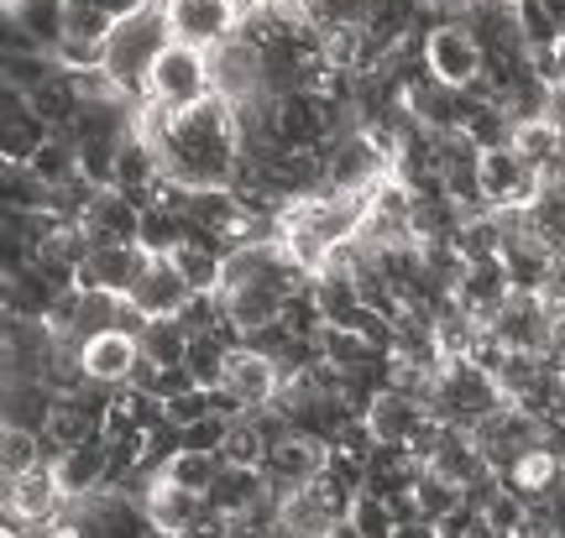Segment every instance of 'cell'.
Segmentation results:
<instances>
[{"instance_id":"cell-35","label":"cell","mask_w":565,"mask_h":538,"mask_svg":"<svg viewBox=\"0 0 565 538\" xmlns=\"http://www.w3.org/2000/svg\"><path fill=\"white\" fill-rule=\"evenodd\" d=\"M74 6H95V11H105V17H131V11H147V6H158V0H74Z\"/></svg>"},{"instance_id":"cell-16","label":"cell","mask_w":565,"mask_h":538,"mask_svg":"<svg viewBox=\"0 0 565 538\" xmlns=\"http://www.w3.org/2000/svg\"><path fill=\"white\" fill-rule=\"evenodd\" d=\"M330 465V444L324 439H309V434H288L267 450V481H273V497L294 492V486H309Z\"/></svg>"},{"instance_id":"cell-13","label":"cell","mask_w":565,"mask_h":538,"mask_svg":"<svg viewBox=\"0 0 565 538\" xmlns=\"http://www.w3.org/2000/svg\"><path fill=\"white\" fill-rule=\"evenodd\" d=\"M362 423H366V434H372V444H404V450H414V439L429 423V408L419 398L398 392V387H377L372 402L362 408Z\"/></svg>"},{"instance_id":"cell-18","label":"cell","mask_w":565,"mask_h":538,"mask_svg":"<svg viewBox=\"0 0 565 538\" xmlns=\"http://www.w3.org/2000/svg\"><path fill=\"white\" fill-rule=\"evenodd\" d=\"M79 230L89 236V246H137L141 209L116 189H100L89 200V209L79 215Z\"/></svg>"},{"instance_id":"cell-22","label":"cell","mask_w":565,"mask_h":538,"mask_svg":"<svg viewBox=\"0 0 565 538\" xmlns=\"http://www.w3.org/2000/svg\"><path fill=\"white\" fill-rule=\"evenodd\" d=\"M561 481H565V460L550 450V444H540V450H529L513 471L503 476V486L513 492V497H524V502H550L555 492H561Z\"/></svg>"},{"instance_id":"cell-32","label":"cell","mask_w":565,"mask_h":538,"mask_svg":"<svg viewBox=\"0 0 565 538\" xmlns=\"http://www.w3.org/2000/svg\"><path fill=\"white\" fill-rule=\"evenodd\" d=\"M345 523H351L362 538H393V534H398V513H393V502L377 497V492H362Z\"/></svg>"},{"instance_id":"cell-23","label":"cell","mask_w":565,"mask_h":538,"mask_svg":"<svg viewBox=\"0 0 565 538\" xmlns=\"http://www.w3.org/2000/svg\"><path fill=\"white\" fill-rule=\"evenodd\" d=\"M53 408H58V392L38 377H17L6 381V429H32L42 434L47 419H53Z\"/></svg>"},{"instance_id":"cell-37","label":"cell","mask_w":565,"mask_h":538,"mask_svg":"<svg viewBox=\"0 0 565 538\" xmlns=\"http://www.w3.org/2000/svg\"><path fill=\"white\" fill-rule=\"evenodd\" d=\"M424 6H435V11H466L471 17V11H482L487 0H424Z\"/></svg>"},{"instance_id":"cell-12","label":"cell","mask_w":565,"mask_h":538,"mask_svg":"<svg viewBox=\"0 0 565 538\" xmlns=\"http://www.w3.org/2000/svg\"><path fill=\"white\" fill-rule=\"evenodd\" d=\"M194 299H200V293H194L189 278L173 267V257H147L141 278L131 282V293H126V303L141 314V324L147 320H179Z\"/></svg>"},{"instance_id":"cell-17","label":"cell","mask_w":565,"mask_h":538,"mask_svg":"<svg viewBox=\"0 0 565 538\" xmlns=\"http://www.w3.org/2000/svg\"><path fill=\"white\" fill-rule=\"evenodd\" d=\"M53 137H58V131L32 110V100H26L21 89L6 84V105H0V141H6V162H32Z\"/></svg>"},{"instance_id":"cell-11","label":"cell","mask_w":565,"mask_h":538,"mask_svg":"<svg viewBox=\"0 0 565 538\" xmlns=\"http://www.w3.org/2000/svg\"><path fill=\"white\" fill-rule=\"evenodd\" d=\"M63 507H68V492H63L58 471H53L47 460L32 465L26 476L6 481V534L11 538H26L21 523H26V528H42V523L63 518Z\"/></svg>"},{"instance_id":"cell-31","label":"cell","mask_w":565,"mask_h":538,"mask_svg":"<svg viewBox=\"0 0 565 538\" xmlns=\"http://www.w3.org/2000/svg\"><path fill=\"white\" fill-rule=\"evenodd\" d=\"M32 465H42V434L32 429H6L0 434V476H26Z\"/></svg>"},{"instance_id":"cell-4","label":"cell","mask_w":565,"mask_h":538,"mask_svg":"<svg viewBox=\"0 0 565 538\" xmlns=\"http://www.w3.org/2000/svg\"><path fill=\"white\" fill-rule=\"evenodd\" d=\"M210 53L204 47H189V42H168L147 74V89H141V105H158V110H183V105L210 100Z\"/></svg>"},{"instance_id":"cell-8","label":"cell","mask_w":565,"mask_h":538,"mask_svg":"<svg viewBox=\"0 0 565 538\" xmlns=\"http://www.w3.org/2000/svg\"><path fill=\"white\" fill-rule=\"evenodd\" d=\"M74 0H6V53H53L68 42Z\"/></svg>"},{"instance_id":"cell-28","label":"cell","mask_w":565,"mask_h":538,"mask_svg":"<svg viewBox=\"0 0 565 538\" xmlns=\"http://www.w3.org/2000/svg\"><path fill=\"white\" fill-rule=\"evenodd\" d=\"M173 267L189 278V288H194V293H215V288H221V272H225V251H215L210 240L189 236L179 251H173Z\"/></svg>"},{"instance_id":"cell-42","label":"cell","mask_w":565,"mask_h":538,"mask_svg":"<svg viewBox=\"0 0 565 538\" xmlns=\"http://www.w3.org/2000/svg\"><path fill=\"white\" fill-rule=\"evenodd\" d=\"M555 538H565V534H555Z\"/></svg>"},{"instance_id":"cell-3","label":"cell","mask_w":565,"mask_h":538,"mask_svg":"<svg viewBox=\"0 0 565 538\" xmlns=\"http://www.w3.org/2000/svg\"><path fill=\"white\" fill-rule=\"evenodd\" d=\"M168 42H173V32H168V17H162V0H158V6L131 11V17H121L116 26H110V37H105L95 68L141 105L147 74H152V63H158V53L168 47Z\"/></svg>"},{"instance_id":"cell-2","label":"cell","mask_w":565,"mask_h":538,"mask_svg":"<svg viewBox=\"0 0 565 538\" xmlns=\"http://www.w3.org/2000/svg\"><path fill=\"white\" fill-rule=\"evenodd\" d=\"M309 288V272L288 257V246L278 236L252 240V246H236L225 257L221 288H215V303H221V320L236 330L242 340L263 335L282 320V309L294 293Z\"/></svg>"},{"instance_id":"cell-21","label":"cell","mask_w":565,"mask_h":538,"mask_svg":"<svg viewBox=\"0 0 565 538\" xmlns=\"http://www.w3.org/2000/svg\"><path fill=\"white\" fill-rule=\"evenodd\" d=\"M267 497H273V481H267L263 465H221L215 486L204 492V502L225 518H236V513H246V507H257Z\"/></svg>"},{"instance_id":"cell-15","label":"cell","mask_w":565,"mask_h":538,"mask_svg":"<svg viewBox=\"0 0 565 538\" xmlns=\"http://www.w3.org/2000/svg\"><path fill=\"white\" fill-rule=\"evenodd\" d=\"M225 392L242 402V413H257V408H273L282 392V366L257 345H236L231 356V372H225Z\"/></svg>"},{"instance_id":"cell-9","label":"cell","mask_w":565,"mask_h":538,"mask_svg":"<svg viewBox=\"0 0 565 538\" xmlns=\"http://www.w3.org/2000/svg\"><path fill=\"white\" fill-rule=\"evenodd\" d=\"M210 89H215L231 110L246 100H257V95H267L263 42H252L246 32H236V37H225L221 47H210Z\"/></svg>"},{"instance_id":"cell-36","label":"cell","mask_w":565,"mask_h":538,"mask_svg":"<svg viewBox=\"0 0 565 538\" xmlns=\"http://www.w3.org/2000/svg\"><path fill=\"white\" fill-rule=\"evenodd\" d=\"M393 538H440V528H435V523H424V518H414V523H398V534Z\"/></svg>"},{"instance_id":"cell-6","label":"cell","mask_w":565,"mask_h":538,"mask_svg":"<svg viewBox=\"0 0 565 538\" xmlns=\"http://www.w3.org/2000/svg\"><path fill=\"white\" fill-rule=\"evenodd\" d=\"M424 74L429 79L450 84V89H477L487 74V53L477 32L461 26V21H435L429 32H424Z\"/></svg>"},{"instance_id":"cell-24","label":"cell","mask_w":565,"mask_h":538,"mask_svg":"<svg viewBox=\"0 0 565 538\" xmlns=\"http://www.w3.org/2000/svg\"><path fill=\"white\" fill-rule=\"evenodd\" d=\"M408 497H414V507H419L424 523H445L456 507H466V486L461 481H450V476H440L435 465H419L414 481H408Z\"/></svg>"},{"instance_id":"cell-27","label":"cell","mask_w":565,"mask_h":538,"mask_svg":"<svg viewBox=\"0 0 565 538\" xmlns=\"http://www.w3.org/2000/svg\"><path fill=\"white\" fill-rule=\"evenodd\" d=\"M141 356L162 366V372H179L189 356V330L183 320H147L141 324Z\"/></svg>"},{"instance_id":"cell-34","label":"cell","mask_w":565,"mask_h":538,"mask_svg":"<svg viewBox=\"0 0 565 538\" xmlns=\"http://www.w3.org/2000/svg\"><path fill=\"white\" fill-rule=\"evenodd\" d=\"M513 6H519V26H524L529 47H555V42L565 37V32H561V21L550 17V6H545V0H513Z\"/></svg>"},{"instance_id":"cell-38","label":"cell","mask_w":565,"mask_h":538,"mask_svg":"<svg viewBox=\"0 0 565 538\" xmlns=\"http://www.w3.org/2000/svg\"><path fill=\"white\" fill-rule=\"evenodd\" d=\"M466 538H513V534H503V528H492V523H477V528H471V534H466Z\"/></svg>"},{"instance_id":"cell-14","label":"cell","mask_w":565,"mask_h":538,"mask_svg":"<svg viewBox=\"0 0 565 538\" xmlns=\"http://www.w3.org/2000/svg\"><path fill=\"white\" fill-rule=\"evenodd\" d=\"M84 356V377L100 381V387H131V377L141 372V335L137 330H105V335H89L79 345Z\"/></svg>"},{"instance_id":"cell-30","label":"cell","mask_w":565,"mask_h":538,"mask_svg":"<svg viewBox=\"0 0 565 538\" xmlns=\"http://www.w3.org/2000/svg\"><path fill=\"white\" fill-rule=\"evenodd\" d=\"M267 450H273L267 434L246 413V419H231V434L221 444V465H267Z\"/></svg>"},{"instance_id":"cell-33","label":"cell","mask_w":565,"mask_h":538,"mask_svg":"<svg viewBox=\"0 0 565 538\" xmlns=\"http://www.w3.org/2000/svg\"><path fill=\"white\" fill-rule=\"evenodd\" d=\"M215 413V392H204V387H183L173 398H162V419L168 429H189V423H200Z\"/></svg>"},{"instance_id":"cell-5","label":"cell","mask_w":565,"mask_h":538,"mask_svg":"<svg viewBox=\"0 0 565 538\" xmlns=\"http://www.w3.org/2000/svg\"><path fill=\"white\" fill-rule=\"evenodd\" d=\"M540 189H545V173L534 168V162L519 152V147H487L482 152V168H477V200L482 209H529V204L540 200Z\"/></svg>"},{"instance_id":"cell-10","label":"cell","mask_w":565,"mask_h":538,"mask_svg":"<svg viewBox=\"0 0 565 538\" xmlns=\"http://www.w3.org/2000/svg\"><path fill=\"white\" fill-rule=\"evenodd\" d=\"M162 17H168V32L173 42H189V47H221L225 37L242 32L246 0H162Z\"/></svg>"},{"instance_id":"cell-20","label":"cell","mask_w":565,"mask_h":538,"mask_svg":"<svg viewBox=\"0 0 565 538\" xmlns=\"http://www.w3.org/2000/svg\"><path fill=\"white\" fill-rule=\"evenodd\" d=\"M141 507H147V518H152V528H158V534H183V538H189V528H194V523H200V513H204V497H200V492H189V486H179V481L152 476V486H147Z\"/></svg>"},{"instance_id":"cell-39","label":"cell","mask_w":565,"mask_h":538,"mask_svg":"<svg viewBox=\"0 0 565 538\" xmlns=\"http://www.w3.org/2000/svg\"><path fill=\"white\" fill-rule=\"evenodd\" d=\"M555 84H561V89H565V37L555 42Z\"/></svg>"},{"instance_id":"cell-1","label":"cell","mask_w":565,"mask_h":538,"mask_svg":"<svg viewBox=\"0 0 565 538\" xmlns=\"http://www.w3.org/2000/svg\"><path fill=\"white\" fill-rule=\"evenodd\" d=\"M137 131L158 152L162 183L173 189H231L242 173V126L221 95L183 105V110L141 105Z\"/></svg>"},{"instance_id":"cell-41","label":"cell","mask_w":565,"mask_h":538,"mask_svg":"<svg viewBox=\"0 0 565 538\" xmlns=\"http://www.w3.org/2000/svg\"><path fill=\"white\" fill-rule=\"evenodd\" d=\"M545 6H550V17L561 21V32H565V0H545Z\"/></svg>"},{"instance_id":"cell-40","label":"cell","mask_w":565,"mask_h":538,"mask_svg":"<svg viewBox=\"0 0 565 538\" xmlns=\"http://www.w3.org/2000/svg\"><path fill=\"white\" fill-rule=\"evenodd\" d=\"M324 538H362V534H356L351 523H335V528H330V534H324Z\"/></svg>"},{"instance_id":"cell-7","label":"cell","mask_w":565,"mask_h":538,"mask_svg":"<svg viewBox=\"0 0 565 538\" xmlns=\"http://www.w3.org/2000/svg\"><path fill=\"white\" fill-rule=\"evenodd\" d=\"M471 439H477V450H482L487 465H492L498 476H508L529 450L545 444V419L519 408V402H503V408H492V413L471 429Z\"/></svg>"},{"instance_id":"cell-25","label":"cell","mask_w":565,"mask_h":538,"mask_svg":"<svg viewBox=\"0 0 565 538\" xmlns=\"http://www.w3.org/2000/svg\"><path fill=\"white\" fill-rule=\"evenodd\" d=\"M508 147H519L540 173H545V183H550V173H555V162H561V147H565V131L561 126H550L545 116H524V120H513V137H508Z\"/></svg>"},{"instance_id":"cell-19","label":"cell","mask_w":565,"mask_h":538,"mask_svg":"<svg viewBox=\"0 0 565 538\" xmlns=\"http://www.w3.org/2000/svg\"><path fill=\"white\" fill-rule=\"evenodd\" d=\"M147 267V251L141 246H89V257L79 261V288H95V293H131V282L141 278Z\"/></svg>"},{"instance_id":"cell-29","label":"cell","mask_w":565,"mask_h":538,"mask_svg":"<svg viewBox=\"0 0 565 538\" xmlns=\"http://www.w3.org/2000/svg\"><path fill=\"white\" fill-rule=\"evenodd\" d=\"M158 476L179 481V486H189V492H210L215 486V476H221V455H210V450H173V455L162 460Z\"/></svg>"},{"instance_id":"cell-26","label":"cell","mask_w":565,"mask_h":538,"mask_svg":"<svg viewBox=\"0 0 565 538\" xmlns=\"http://www.w3.org/2000/svg\"><path fill=\"white\" fill-rule=\"evenodd\" d=\"M303 17L315 21L320 37H345V32H362L372 17V0H299Z\"/></svg>"}]
</instances>
